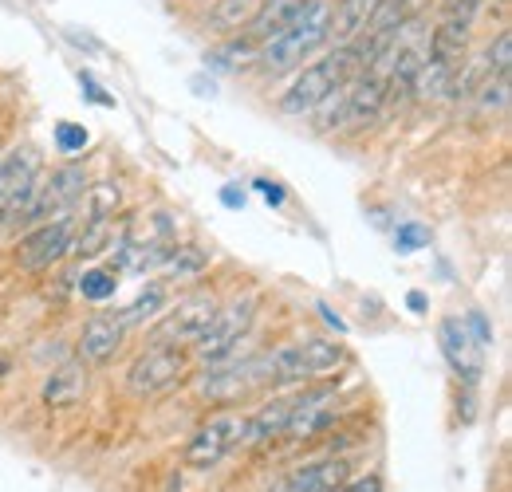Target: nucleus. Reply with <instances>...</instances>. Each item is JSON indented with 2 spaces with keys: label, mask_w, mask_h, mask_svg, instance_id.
Listing matches in <instances>:
<instances>
[{
  "label": "nucleus",
  "mask_w": 512,
  "mask_h": 492,
  "mask_svg": "<svg viewBox=\"0 0 512 492\" xmlns=\"http://www.w3.org/2000/svg\"><path fill=\"white\" fill-rule=\"evenodd\" d=\"M509 107V75H485L481 83V111L493 115V111H505Z\"/></svg>",
  "instance_id": "23"
},
{
  "label": "nucleus",
  "mask_w": 512,
  "mask_h": 492,
  "mask_svg": "<svg viewBox=\"0 0 512 492\" xmlns=\"http://www.w3.org/2000/svg\"><path fill=\"white\" fill-rule=\"evenodd\" d=\"M406 304H410L414 311H426V296H422V292H410V300H406Z\"/></svg>",
  "instance_id": "33"
},
{
  "label": "nucleus",
  "mask_w": 512,
  "mask_h": 492,
  "mask_svg": "<svg viewBox=\"0 0 512 492\" xmlns=\"http://www.w3.org/2000/svg\"><path fill=\"white\" fill-rule=\"evenodd\" d=\"M115 288H119V272H115V268H91V272L79 276V292H83V300L103 304V300L115 296Z\"/></svg>",
  "instance_id": "21"
},
{
  "label": "nucleus",
  "mask_w": 512,
  "mask_h": 492,
  "mask_svg": "<svg viewBox=\"0 0 512 492\" xmlns=\"http://www.w3.org/2000/svg\"><path fill=\"white\" fill-rule=\"evenodd\" d=\"M331 40V4L327 0H308L304 12L272 40L260 44V71L280 75V71H296L320 52L323 44Z\"/></svg>",
  "instance_id": "2"
},
{
  "label": "nucleus",
  "mask_w": 512,
  "mask_h": 492,
  "mask_svg": "<svg viewBox=\"0 0 512 492\" xmlns=\"http://www.w3.org/2000/svg\"><path fill=\"white\" fill-rule=\"evenodd\" d=\"M79 83L87 87V99H91V103H99V107H115V99H111V95H107V91H103V87H99V83H95L87 71L79 75Z\"/></svg>",
  "instance_id": "28"
},
{
  "label": "nucleus",
  "mask_w": 512,
  "mask_h": 492,
  "mask_svg": "<svg viewBox=\"0 0 512 492\" xmlns=\"http://www.w3.org/2000/svg\"><path fill=\"white\" fill-rule=\"evenodd\" d=\"M260 359V374H264V386L268 382H308L316 374H327L343 363V347L331 343V339H296V343H284L268 355H256Z\"/></svg>",
  "instance_id": "4"
},
{
  "label": "nucleus",
  "mask_w": 512,
  "mask_h": 492,
  "mask_svg": "<svg viewBox=\"0 0 512 492\" xmlns=\"http://www.w3.org/2000/svg\"><path fill=\"white\" fill-rule=\"evenodd\" d=\"M221 205H225V209H241V205H245V189H241V185H225V189H221Z\"/></svg>",
  "instance_id": "30"
},
{
  "label": "nucleus",
  "mask_w": 512,
  "mask_h": 492,
  "mask_svg": "<svg viewBox=\"0 0 512 492\" xmlns=\"http://www.w3.org/2000/svg\"><path fill=\"white\" fill-rule=\"evenodd\" d=\"M347 473H351L347 457H320V461L292 469L272 492H331L347 481Z\"/></svg>",
  "instance_id": "15"
},
{
  "label": "nucleus",
  "mask_w": 512,
  "mask_h": 492,
  "mask_svg": "<svg viewBox=\"0 0 512 492\" xmlns=\"http://www.w3.org/2000/svg\"><path fill=\"white\" fill-rule=\"evenodd\" d=\"M56 146H60V154H79L87 146V130L75 123H60L56 126Z\"/></svg>",
  "instance_id": "25"
},
{
  "label": "nucleus",
  "mask_w": 512,
  "mask_h": 492,
  "mask_svg": "<svg viewBox=\"0 0 512 492\" xmlns=\"http://www.w3.org/2000/svg\"><path fill=\"white\" fill-rule=\"evenodd\" d=\"M386 107L383 83L371 71H359L355 79H347L335 95H327L316 115H320L323 130H363L371 126Z\"/></svg>",
  "instance_id": "3"
},
{
  "label": "nucleus",
  "mask_w": 512,
  "mask_h": 492,
  "mask_svg": "<svg viewBox=\"0 0 512 492\" xmlns=\"http://www.w3.org/2000/svg\"><path fill=\"white\" fill-rule=\"evenodd\" d=\"M253 386H264L260 359H245V363H233V367H217L213 374H205V382L197 386V394L205 402H237Z\"/></svg>",
  "instance_id": "13"
},
{
  "label": "nucleus",
  "mask_w": 512,
  "mask_h": 492,
  "mask_svg": "<svg viewBox=\"0 0 512 492\" xmlns=\"http://www.w3.org/2000/svg\"><path fill=\"white\" fill-rule=\"evenodd\" d=\"M162 264H166V272H174V276H197V272L205 268V252H201V248H166Z\"/></svg>",
  "instance_id": "22"
},
{
  "label": "nucleus",
  "mask_w": 512,
  "mask_h": 492,
  "mask_svg": "<svg viewBox=\"0 0 512 492\" xmlns=\"http://www.w3.org/2000/svg\"><path fill=\"white\" fill-rule=\"evenodd\" d=\"M87 189H91V182H87V170L83 166H75V162L56 166L44 182L36 185V197H32V205H28V213H24L20 225H40V221H52L60 213H71L75 201L87 197Z\"/></svg>",
  "instance_id": "8"
},
{
  "label": "nucleus",
  "mask_w": 512,
  "mask_h": 492,
  "mask_svg": "<svg viewBox=\"0 0 512 492\" xmlns=\"http://www.w3.org/2000/svg\"><path fill=\"white\" fill-rule=\"evenodd\" d=\"M465 331L473 335V343H477L481 351H489V347H493V327H489V319H485L481 311H469V319H465Z\"/></svg>",
  "instance_id": "27"
},
{
  "label": "nucleus",
  "mask_w": 512,
  "mask_h": 492,
  "mask_svg": "<svg viewBox=\"0 0 512 492\" xmlns=\"http://www.w3.org/2000/svg\"><path fill=\"white\" fill-rule=\"evenodd\" d=\"M40 185V158L32 146H12L0 154V225L24 221Z\"/></svg>",
  "instance_id": "7"
},
{
  "label": "nucleus",
  "mask_w": 512,
  "mask_h": 492,
  "mask_svg": "<svg viewBox=\"0 0 512 492\" xmlns=\"http://www.w3.org/2000/svg\"><path fill=\"white\" fill-rule=\"evenodd\" d=\"M190 378V355L170 343H150L127 370V390L134 398H154L166 394L170 386Z\"/></svg>",
  "instance_id": "6"
},
{
  "label": "nucleus",
  "mask_w": 512,
  "mask_h": 492,
  "mask_svg": "<svg viewBox=\"0 0 512 492\" xmlns=\"http://www.w3.org/2000/svg\"><path fill=\"white\" fill-rule=\"evenodd\" d=\"M438 343H442V355H446V363L453 367V374L465 386H477L481 374H485V351L473 343V335L465 331V323L461 319H442Z\"/></svg>",
  "instance_id": "12"
},
{
  "label": "nucleus",
  "mask_w": 512,
  "mask_h": 492,
  "mask_svg": "<svg viewBox=\"0 0 512 492\" xmlns=\"http://www.w3.org/2000/svg\"><path fill=\"white\" fill-rule=\"evenodd\" d=\"M162 308H166V288H162V284H146V288L138 292V300H134L127 311H119V319H123V327H142V323L158 319Z\"/></svg>",
  "instance_id": "20"
},
{
  "label": "nucleus",
  "mask_w": 512,
  "mask_h": 492,
  "mask_svg": "<svg viewBox=\"0 0 512 492\" xmlns=\"http://www.w3.org/2000/svg\"><path fill=\"white\" fill-rule=\"evenodd\" d=\"M363 63H371L363 44H355V40L351 44H339L335 52H327L316 63H308V67L296 71V79L280 95V111L284 115H308V111H316L327 95H335L347 79H355L363 71Z\"/></svg>",
  "instance_id": "1"
},
{
  "label": "nucleus",
  "mask_w": 512,
  "mask_h": 492,
  "mask_svg": "<svg viewBox=\"0 0 512 492\" xmlns=\"http://www.w3.org/2000/svg\"><path fill=\"white\" fill-rule=\"evenodd\" d=\"M237 445H245V414L225 410V414L209 418V422L186 441L182 461H186L190 469H213V465H221Z\"/></svg>",
  "instance_id": "10"
},
{
  "label": "nucleus",
  "mask_w": 512,
  "mask_h": 492,
  "mask_svg": "<svg viewBox=\"0 0 512 492\" xmlns=\"http://www.w3.org/2000/svg\"><path fill=\"white\" fill-rule=\"evenodd\" d=\"M320 315H323V319H327V323H331V327H335V331H347V323H343V319H339L335 311L327 308V304H320Z\"/></svg>",
  "instance_id": "32"
},
{
  "label": "nucleus",
  "mask_w": 512,
  "mask_h": 492,
  "mask_svg": "<svg viewBox=\"0 0 512 492\" xmlns=\"http://www.w3.org/2000/svg\"><path fill=\"white\" fill-rule=\"evenodd\" d=\"M485 75H509L512 71V36L509 32H497V40L489 44V56H485Z\"/></svg>",
  "instance_id": "24"
},
{
  "label": "nucleus",
  "mask_w": 512,
  "mask_h": 492,
  "mask_svg": "<svg viewBox=\"0 0 512 492\" xmlns=\"http://www.w3.org/2000/svg\"><path fill=\"white\" fill-rule=\"evenodd\" d=\"M260 4L264 0H221V8L209 16V24L221 28V32H245L253 24V16L260 12Z\"/></svg>",
  "instance_id": "19"
},
{
  "label": "nucleus",
  "mask_w": 512,
  "mask_h": 492,
  "mask_svg": "<svg viewBox=\"0 0 512 492\" xmlns=\"http://www.w3.org/2000/svg\"><path fill=\"white\" fill-rule=\"evenodd\" d=\"M331 492H383V481L379 477H359V481H343L339 489Z\"/></svg>",
  "instance_id": "29"
},
{
  "label": "nucleus",
  "mask_w": 512,
  "mask_h": 492,
  "mask_svg": "<svg viewBox=\"0 0 512 492\" xmlns=\"http://www.w3.org/2000/svg\"><path fill=\"white\" fill-rule=\"evenodd\" d=\"M217 296L213 292H193L186 296L174 311H166L158 319V327L150 331V343H170V347H186V343H197L201 331L209 327V319L217 315Z\"/></svg>",
  "instance_id": "11"
},
{
  "label": "nucleus",
  "mask_w": 512,
  "mask_h": 492,
  "mask_svg": "<svg viewBox=\"0 0 512 492\" xmlns=\"http://www.w3.org/2000/svg\"><path fill=\"white\" fill-rule=\"evenodd\" d=\"M87 386H91L87 363L71 359V363H60V367L44 378L40 398H44V406H48V410H71L75 402H83V398H87Z\"/></svg>",
  "instance_id": "16"
},
{
  "label": "nucleus",
  "mask_w": 512,
  "mask_h": 492,
  "mask_svg": "<svg viewBox=\"0 0 512 492\" xmlns=\"http://www.w3.org/2000/svg\"><path fill=\"white\" fill-rule=\"evenodd\" d=\"M422 245H430V229H422V225H414V221L394 233V248H398V252H414V248H422Z\"/></svg>",
  "instance_id": "26"
},
{
  "label": "nucleus",
  "mask_w": 512,
  "mask_h": 492,
  "mask_svg": "<svg viewBox=\"0 0 512 492\" xmlns=\"http://www.w3.org/2000/svg\"><path fill=\"white\" fill-rule=\"evenodd\" d=\"M256 189L264 193V201H268V205H284V185H276V182H256Z\"/></svg>",
  "instance_id": "31"
},
{
  "label": "nucleus",
  "mask_w": 512,
  "mask_h": 492,
  "mask_svg": "<svg viewBox=\"0 0 512 492\" xmlns=\"http://www.w3.org/2000/svg\"><path fill=\"white\" fill-rule=\"evenodd\" d=\"M304 4L308 0H264L260 4V12L253 16V24L245 28V36H253L256 44H264V40H272V36H280L300 12H304Z\"/></svg>",
  "instance_id": "18"
},
{
  "label": "nucleus",
  "mask_w": 512,
  "mask_h": 492,
  "mask_svg": "<svg viewBox=\"0 0 512 492\" xmlns=\"http://www.w3.org/2000/svg\"><path fill=\"white\" fill-rule=\"evenodd\" d=\"M75 229H79V217L75 213H60L52 221H40L32 225V233L16 245V264L24 272H44L52 264H60L71 245H75Z\"/></svg>",
  "instance_id": "9"
},
{
  "label": "nucleus",
  "mask_w": 512,
  "mask_h": 492,
  "mask_svg": "<svg viewBox=\"0 0 512 492\" xmlns=\"http://www.w3.org/2000/svg\"><path fill=\"white\" fill-rule=\"evenodd\" d=\"M292 410H296V398H276V402H264L260 410H253L245 418V445H264L272 437H284Z\"/></svg>",
  "instance_id": "17"
},
{
  "label": "nucleus",
  "mask_w": 512,
  "mask_h": 492,
  "mask_svg": "<svg viewBox=\"0 0 512 492\" xmlns=\"http://www.w3.org/2000/svg\"><path fill=\"white\" fill-rule=\"evenodd\" d=\"M123 319L111 315V311H99L83 323V335H79V363H107L119 347H123Z\"/></svg>",
  "instance_id": "14"
},
{
  "label": "nucleus",
  "mask_w": 512,
  "mask_h": 492,
  "mask_svg": "<svg viewBox=\"0 0 512 492\" xmlns=\"http://www.w3.org/2000/svg\"><path fill=\"white\" fill-rule=\"evenodd\" d=\"M256 311H260V296H256V292L237 296L229 308H217V315L209 319V327L201 331V339L193 343V355H197L201 363H225V359L241 347V339L249 335Z\"/></svg>",
  "instance_id": "5"
}]
</instances>
